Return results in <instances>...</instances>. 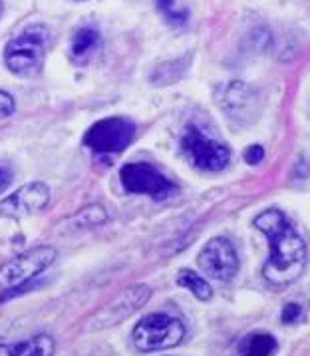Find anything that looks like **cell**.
Wrapping results in <instances>:
<instances>
[{"instance_id": "ba28073f", "label": "cell", "mask_w": 310, "mask_h": 356, "mask_svg": "<svg viewBox=\"0 0 310 356\" xmlns=\"http://www.w3.org/2000/svg\"><path fill=\"white\" fill-rule=\"evenodd\" d=\"M120 179L127 193H141L154 200H168L177 191V186L149 163H127L120 171Z\"/></svg>"}, {"instance_id": "ac0fdd59", "label": "cell", "mask_w": 310, "mask_h": 356, "mask_svg": "<svg viewBox=\"0 0 310 356\" xmlns=\"http://www.w3.org/2000/svg\"><path fill=\"white\" fill-rule=\"evenodd\" d=\"M13 112H15V100H13V96L0 90V118H8Z\"/></svg>"}, {"instance_id": "5bb4252c", "label": "cell", "mask_w": 310, "mask_h": 356, "mask_svg": "<svg viewBox=\"0 0 310 356\" xmlns=\"http://www.w3.org/2000/svg\"><path fill=\"white\" fill-rule=\"evenodd\" d=\"M277 353V341L268 332L247 334L239 344L240 356H272Z\"/></svg>"}, {"instance_id": "7402d4cb", "label": "cell", "mask_w": 310, "mask_h": 356, "mask_svg": "<svg viewBox=\"0 0 310 356\" xmlns=\"http://www.w3.org/2000/svg\"><path fill=\"white\" fill-rule=\"evenodd\" d=\"M0 13H2V6H0Z\"/></svg>"}, {"instance_id": "3957f363", "label": "cell", "mask_w": 310, "mask_h": 356, "mask_svg": "<svg viewBox=\"0 0 310 356\" xmlns=\"http://www.w3.org/2000/svg\"><path fill=\"white\" fill-rule=\"evenodd\" d=\"M185 327L177 316L154 313L143 316L133 328V344L141 353L168 350L183 341Z\"/></svg>"}, {"instance_id": "8992f818", "label": "cell", "mask_w": 310, "mask_h": 356, "mask_svg": "<svg viewBox=\"0 0 310 356\" xmlns=\"http://www.w3.org/2000/svg\"><path fill=\"white\" fill-rule=\"evenodd\" d=\"M136 138V124L127 118H106L85 131L84 143L94 154H120Z\"/></svg>"}, {"instance_id": "5b68a950", "label": "cell", "mask_w": 310, "mask_h": 356, "mask_svg": "<svg viewBox=\"0 0 310 356\" xmlns=\"http://www.w3.org/2000/svg\"><path fill=\"white\" fill-rule=\"evenodd\" d=\"M181 152L191 165L203 171L225 170L231 161V152L223 143L207 138L197 126H187L181 138Z\"/></svg>"}, {"instance_id": "277c9868", "label": "cell", "mask_w": 310, "mask_h": 356, "mask_svg": "<svg viewBox=\"0 0 310 356\" xmlns=\"http://www.w3.org/2000/svg\"><path fill=\"white\" fill-rule=\"evenodd\" d=\"M56 261V249L54 247H34L22 255L6 261L0 267V293L8 295L16 289L30 283L34 277L46 271Z\"/></svg>"}, {"instance_id": "44dd1931", "label": "cell", "mask_w": 310, "mask_h": 356, "mask_svg": "<svg viewBox=\"0 0 310 356\" xmlns=\"http://www.w3.org/2000/svg\"><path fill=\"white\" fill-rule=\"evenodd\" d=\"M8 184H10V170L0 165V191H4Z\"/></svg>"}, {"instance_id": "52a82bcc", "label": "cell", "mask_w": 310, "mask_h": 356, "mask_svg": "<svg viewBox=\"0 0 310 356\" xmlns=\"http://www.w3.org/2000/svg\"><path fill=\"white\" fill-rule=\"evenodd\" d=\"M152 291L145 285L127 286L122 295H117L115 299L110 300L106 307H101L98 313L92 314L85 323V330L96 332L104 328H112L120 325L122 321L129 318L136 311H140L141 307L149 300Z\"/></svg>"}, {"instance_id": "2e32d148", "label": "cell", "mask_w": 310, "mask_h": 356, "mask_svg": "<svg viewBox=\"0 0 310 356\" xmlns=\"http://www.w3.org/2000/svg\"><path fill=\"white\" fill-rule=\"evenodd\" d=\"M157 8L163 15V18L173 26H183L187 24L189 13L179 0H157Z\"/></svg>"}, {"instance_id": "7a4b0ae2", "label": "cell", "mask_w": 310, "mask_h": 356, "mask_svg": "<svg viewBox=\"0 0 310 356\" xmlns=\"http://www.w3.org/2000/svg\"><path fill=\"white\" fill-rule=\"evenodd\" d=\"M48 40H50V32L42 24H34L22 30L6 46L4 62L8 70L22 78L36 76L42 68Z\"/></svg>"}, {"instance_id": "4fadbf2b", "label": "cell", "mask_w": 310, "mask_h": 356, "mask_svg": "<svg viewBox=\"0 0 310 356\" xmlns=\"http://www.w3.org/2000/svg\"><path fill=\"white\" fill-rule=\"evenodd\" d=\"M99 48V32L92 26L80 29L70 44V56L76 64H85Z\"/></svg>"}, {"instance_id": "ffe728a7", "label": "cell", "mask_w": 310, "mask_h": 356, "mask_svg": "<svg viewBox=\"0 0 310 356\" xmlns=\"http://www.w3.org/2000/svg\"><path fill=\"white\" fill-rule=\"evenodd\" d=\"M300 307L296 305V302H291V305H286L284 309H282V323H295L296 318L300 316Z\"/></svg>"}, {"instance_id": "30bf717a", "label": "cell", "mask_w": 310, "mask_h": 356, "mask_svg": "<svg viewBox=\"0 0 310 356\" xmlns=\"http://www.w3.org/2000/svg\"><path fill=\"white\" fill-rule=\"evenodd\" d=\"M217 102L223 108V112L229 115V120H233L237 124L247 126L256 118L259 98H256L253 88H249L243 82H231V84L221 86L217 90Z\"/></svg>"}, {"instance_id": "9c48e42d", "label": "cell", "mask_w": 310, "mask_h": 356, "mask_svg": "<svg viewBox=\"0 0 310 356\" xmlns=\"http://www.w3.org/2000/svg\"><path fill=\"white\" fill-rule=\"evenodd\" d=\"M199 267L215 281H229L239 271V257L233 243L225 237H215L199 253Z\"/></svg>"}, {"instance_id": "e0dca14e", "label": "cell", "mask_w": 310, "mask_h": 356, "mask_svg": "<svg viewBox=\"0 0 310 356\" xmlns=\"http://www.w3.org/2000/svg\"><path fill=\"white\" fill-rule=\"evenodd\" d=\"M78 227H96V225H101L108 221V213L101 205H90L82 209L78 215H74L72 219Z\"/></svg>"}, {"instance_id": "9a60e30c", "label": "cell", "mask_w": 310, "mask_h": 356, "mask_svg": "<svg viewBox=\"0 0 310 356\" xmlns=\"http://www.w3.org/2000/svg\"><path fill=\"white\" fill-rule=\"evenodd\" d=\"M177 285L183 286L187 291H191L199 300H209L211 299L213 291L209 283L197 275V273L189 271V269H183V271H179V277H177Z\"/></svg>"}, {"instance_id": "d6986e66", "label": "cell", "mask_w": 310, "mask_h": 356, "mask_svg": "<svg viewBox=\"0 0 310 356\" xmlns=\"http://www.w3.org/2000/svg\"><path fill=\"white\" fill-rule=\"evenodd\" d=\"M263 157H265V149H263L261 145H251V147L245 152V159H247V163H251V165L261 163Z\"/></svg>"}, {"instance_id": "6da1fadb", "label": "cell", "mask_w": 310, "mask_h": 356, "mask_svg": "<svg viewBox=\"0 0 310 356\" xmlns=\"http://www.w3.org/2000/svg\"><path fill=\"white\" fill-rule=\"evenodd\" d=\"M254 227L267 235L270 247L267 263L263 267L265 279L275 286L295 283L307 267L304 239L277 209H267L259 217H254Z\"/></svg>"}, {"instance_id": "8fae6325", "label": "cell", "mask_w": 310, "mask_h": 356, "mask_svg": "<svg viewBox=\"0 0 310 356\" xmlns=\"http://www.w3.org/2000/svg\"><path fill=\"white\" fill-rule=\"evenodd\" d=\"M50 203V189L46 184H28L20 187L13 195L0 201L2 217H24V215L40 213Z\"/></svg>"}, {"instance_id": "7c38bea8", "label": "cell", "mask_w": 310, "mask_h": 356, "mask_svg": "<svg viewBox=\"0 0 310 356\" xmlns=\"http://www.w3.org/2000/svg\"><path fill=\"white\" fill-rule=\"evenodd\" d=\"M56 344L50 334H36L28 341L0 344V356H54Z\"/></svg>"}]
</instances>
